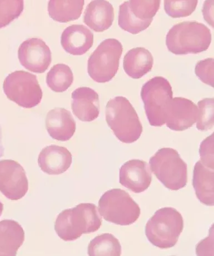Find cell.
Instances as JSON below:
<instances>
[{"label":"cell","mask_w":214,"mask_h":256,"mask_svg":"<svg viewBox=\"0 0 214 256\" xmlns=\"http://www.w3.org/2000/svg\"><path fill=\"white\" fill-rule=\"evenodd\" d=\"M98 208L92 204H81L61 212L55 223L58 237L65 241L75 240L83 234L96 232L102 224Z\"/></svg>","instance_id":"1"},{"label":"cell","mask_w":214,"mask_h":256,"mask_svg":"<svg viewBox=\"0 0 214 256\" xmlns=\"http://www.w3.org/2000/svg\"><path fill=\"white\" fill-rule=\"evenodd\" d=\"M212 40L211 30L197 22L175 24L167 34L168 50L175 55L197 54L208 50Z\"/></svg>","instance_id":"2"},{"label":"cell","mask_w":214,"mask_h":256,"mask_svg":"<svg viewBox=\"0 0 214 256\" xmlns=\"http://www.w3.org/2000/svg\"><path fill=\"white\" fill-rule=\"evenodd\" d=\"M106 121L115 136L125 144L137 141L143 128L134 108L124 96L110 100L106 106Z\"/></svg>","instance_id":"3"},{"label":"cell","mask_w":214,"mask_h":256,"mask_svg":"<svg viewBox=\"0 0 214 256\" xmlns=\"http://www.w3.org/2000/svg\"><path fill=\"white\" fill-rule=\"evenodd\" d=\"M182 215L176 209L158 210L146 224L145 232L149 242L159 248H172L178 242L184 229Z\"/></svg>","instance_id":"4"},{"label":"cell","mask_w":214,"mask_h":256,"mask_svg":"<svg viewBox=\"0 0 214 256\" xmlns=\"http://www.w3.org/2000/svg\"><path fill=\"white\" fill-rule=\"evenodd\" d=\"M150 170L165 187L178 190L188 183V166L177 150L163 148L149 160Z\"/></svg>","instance_id":"5"},{"label":"cell","mask_w":214,"mask_h":256,"mask_svg":"<svg viewBox=\"0 0 214 256\" xmlns=\"http://www.w3.org/2000/svg\"><path fill=\"white\" fill-rule=\"evenodd\" d=\"M140 95L150 126H164L173 100V88L170 82L163 76L151 78L143 86Z\"/></svg>","instance_id":"6"},{"label":"cell","mask_w":214,"mask_h":256,"mask_svg":"<svg viewBox=\"0 0 214 256\" xmlns=\"http://www.w3.org/2000/svg\"><path fill=\"white\" fill-rule=\"evenodd\" d=\"M98 210L105 220L123 226L134 224L141 214L139 205L127 192L119 188L108 190L101 196Z\"/></svg>","instance_id":"7"},{"label":"cell","mask_w":214,"mask_h":256,"mask_svg":"<svg viewBox=\"0 0 214 256\" xmlns=\"http://www.w3.org/2000/svg\"><path fill=\"white\" fill-rule=\"evenodd\" d=\"M123 46L115 38L102 42L91 54L87 62V72L92 80L99 83L111 81L118 72Z\"/></svg>","instance_id":"8"},{"label":"cell","mask_w":214,"mask_h":256,"mask_svg":"<svg viewBox=\"0 0 214 256\" xmlns=\"http://www.w3.org/2000/svg\"><path fill=\"white\" fill-rule=\"evenodd\" d=\"M3 90L9 100L22 108L37 106L42 98V91L37 76L23 70L14 72L4 80Z\"/></svg>","instance_id":"9"},{"label":"cell","mask_w":214,"mask_h":256,"mask_svg":"<svg viewBox=\"0 0 214 256\" xmlns=\"http://www.w3.org/2000/svg\"><path fill=\"white\" fill-rule=\"evenodd\" d=\"M160 6L159 0L124 2L119 6V26L133 35L142 32L153 22Z\"/></svg>","instance_id":"10"},{"label":"cell","mask_w":214,"mask_h":256,"mask_svg":"<svg viewBox=\"0 0 214 256\" xmlns=\"http://www.w3.org/2000/svg\"><path fill=\"white\" fill-rule=\"evenodd\" d=\"M28 190V182L23 167L13 160H0V192L8 199L17 200Z\"/></svg>","instance_id":"11"},{"label":"cell","mask_w":214,"mask_h":256,"mask_svg":"<svg viewBox=\"0 0 214 256\" xmlns=\"http://www.w3.org/2000/svg\"><path fill=\"white\" fill-rule=\"evenodd\" d=\"M18 58L21 65L35 73H43L52 62L50 49L41 39L31 38L23 42L18 50Z\"/></svg>","instance_id":"12"},{"label":"cell","mask_w":214,"mask_h":256,"mask_svg":"<svg viewBox=\"0 0 214 256\" xmlns=\"http://www.w3.org/2000/svg\"><path fill=\"white\" fill-rule=\"evenodd\" d=\"M120 184L135 194L148 190L152 176L147 162L139 160L126 162L120 169Z\"/></svg>","instance_id":"13"},{"label":"cell","mask_w":214,"mask_h":256,"mask_svg":"<svg viewBox=\"0 0 214 256\" xmlns=\"http://www.w3.org/2000/svg\"><path fill=\"white\" fill-rule=\"evenodd\" d=\"M198 112V106L192 100L182 97L175 98L168 112L167 126L174 131L186 130L197 122Z\"/></svg>","instance_id":"14"},{"label":"cell","mask_w":214,"mask_h":256,"mask_svg":"<svg viewBox=\"0 0 214 256\" xmlns=\"http://www.w3.org/2000/svg\"><path fill=\"white\" fill-rule=\"evenodd\" d=\"M71 109L74 114L82 122H90L100 114L99 96L88 87L76 88L71 95Z\"/></svg>","instance_id":"15"},{"label":"cell","mask_w":214,"mask_h":256,"mask_svg":"<svg viewBox=\"0 0 214 256\" xmlns=\"http://www.w3.org/2000/svg\"><path fill=\"white\" fill-rule=\"evenodd\" d=\"M72 161L71 152L66 148L51 145L43 148L38 158L41 170L49 175L64 174L70 168Z\"/></svg>","instance_id":"16"},{"label":"cell","mask_w":214,"mask_h":256,"mask_svg":"<svg viewBox=\"0 0 214 256\" xmlns=\"http://www.w3.org/2000/svg\"><path fill=\"white\" fill-rule=\"evenodd\" d=\"M45 124L48 134L60 142L70 140L76 131V122L70 111L55 108L48 112Z\"/></svg>","instance_id":"17"},{"label":"cell","mask_w":214,"mask_h":256,"mask_svg":"<svg viewBox=\"0 0 214 256\" xmlns=\"http://www.w3.org/2000/svg\"><path fill=\"white\" fill-rule=\"evenodd\" d=\"M94 34L82 24H72L65 29L61 44L66 52L73 56H82L93 46Z\"/></svg>","instance_id":"18"},{"label":"cell","mask_w":214,"mask_h":256,"mask_svg":"<svg viewBox=\"0 0 214 256\" xmlns=\"http://www.w3.org/2000/svg\"><path fill=\"white\" fill-rule=\"evenodd\" d=\"M114 8L105 0L92 1L87 6L84 16V22L92 30L104 32L109 29L114 20Z\"/></svg>","instance_id":"19"},{"label":"cell","mask_w":214,"mask_h":256,"mask_svg":"<svg viewBox=\"0 0 214 256\" xmlns=\"http://www.w3.org/2000/svg\"><path fill=\"white\" fill-rule=\"evenodd\" d=\"M25 240V232L17 222L0 221V256H16Z\"/></svg>","instance_id":"20"},{"label":"cell","mask_w":214,"mask_h":256,"mask_svg":"<svg viewBox=\"0 0 214 256\" xmlns=\"http://www.w3.org/2000/svg\"><path fill=\"white\" fill-rule=\"evenodd\" d=\"M154 58L152 53L144 48L131 49L123 60L125 72L134 80L142 78L152 70Z\"/></svg>","instance_id":"21"},{"label":"cell","mask_w":214,"mask_h":256,"mask_svg":"<svg viewBox=\"0 0 214 256\" xmlns=\"http://www.w3.org/2000/svg\"><path fill=\"white\" fill-rule=\"evenodd\" d=\"M214 171L204 166L201 160L195 165L193 186L197 198L204 204L213 206L214 204Z\"/></svg>","instance_id":"22"},{"label":"cell","mask_w":214,"mask_h":256,"mask_svg":"<svg viewBox=\"0 0 214 256\" xmlns=\"http://www.w3.org/2000/svg\"><path fill=\"white\" fill-rule=\"evenodd\" d=\"M84 4V0H51L48 4V12L53 20L66 23L76 20L80 17Z\"/></svg>","instance_id":"23"},{"label":"cell","mask_w":214,"mask_h":256,"mask_svg":"<svg viewBox=\"0 0 214 256\" xmlns=\"http://www.w3.org/2000/svg\"><path fill=\"white\" fill-rule=\"evenodd\" d=\"M87 252L90 256H120L121 246L113 234L106 233L92 240L88 246Z\"/></svg>","instance_id":"24"},{"label":"cell","mask_w":214,"mask_h":256,"mask_svg":"<svg viewBox=\"0 0 214 256\" xmlns=\"http://www.w3.org/2000/svg\"><path fill=\"white\" fill-rule=\"evenodd\" d=\"M74 82V75L70 68L64 64L53 66L46 76L48 87L55 92L67 90Z\"/></svg>","instance_id":"25"},{"label":"cell","mask_w":214,"mask_h":256,"mask_svg":"<svg viewBox=\"0 0 214 256\" xmlns=\"http://www.w3.org/2000/svg\"><path fill=\"white\" fill-rule=\"evenodd\" d=\"M24 8L22 0H0V28L18 18Z\"/></svg>","instance_id":"26"},{"label":"cell","mask_w":214,"mask_h":256,"mask_svg":"<svg viewBox=\"0 0 214 256\" xmlns=\"http://www.w3.org/2000/svg\"><path fill=\"white\" fill-rule=\"evenodd\" d=\"M214 98H205L198 102L197 128L199 130L208 131L214 128Z\"/></svg>","instance_id":"27"},{"label":"cell","mask_w":214,"mask_h":256,"mask_svg":"<svg viewBox=\"0 0 214 256\" xmlns=\"http://www.w3.org/2000/svg\"><path fill=\"white\" fill-rule=\"evenodd\" d=\"M198 1H164V10L170 17L181 18L187 17L196 10Z\"/></svg>","instance_id":"28"},{"label":"cell","mask_w":214,"mask_h":256,"mask_svg":"<svg viewBox=\"0 0 214 256\" xmlns=\"http://www.w3.org/2000/svg\"><path fill=\"white\" fill-rule=\"evenodd\" d=\"M214 62L213 58H208L199 61L197 64L195 72L200 80L214 88Z\"/></svg>","instance_id":"29"},{"label":"cell","mask_w":214,"mask_h":256,"mask_svg":"<svg viewBox=\"0 0 214 256\" xmlns=\"http://www.w3.org/2000/svg\"><path fill=\"white\" fill-rule=\"evenodd\" d=\"M202 164L208 168L214 169V134L204 140L199 150Z\"/></svg>","instance_id":"30"},{"label":"cell","mask_w":214,"mask_h":256,"mask_svg":"<svg viewBox=\"0 0 214 256\" xmlns=\"http://www.w3.org/2000/svg\"><path fill=\"white\" fill-rule=\"evenodd\" d=\"M213 1H207L204 2L203 14L204 19L213 28Z\"/></svg>","instance_id":"31"},{"label":"cell","mask_w":214,"mask_h":256,"mask_svg":"<svg viewBox=\"0 0 214 256\" xmlns=\"http://www.w3.org/2000/svg\"><path fill=\"white\" fill-rule=\"evenodd\" d=\"M2 128L0 125V158L4 155V148L2 144Z\"/></svg>","instance_id":"32"},{"label":"cell","mask_w":214,"mask_h":256,"mask_svg":"<svg viewBox=\"0 0 214 256\" xmlns=\"http://www.w3.org/2000/svg\"><path fill=\"white\" fill-rule=\"evenodd\" d=\"M3 210V204L0 202V216L2 215Z\"/></svg>","instance_id":"33"}]
</instances>
